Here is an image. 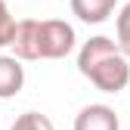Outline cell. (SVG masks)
<instances>
[{
	"mask_svg": "<svg viewBox=\"0 0 130 130\" xmlns=\"http://www.w3.org/2000/svg\"><path fill=\"white\" fill-rule=\"evenodd\" d=\"M77 71L102 93H118L130 84V65L111 37H90L77 53Z\"/></svg>",
	"mask_w": 130,
	"mask_h": 130,
	"instance_id": "6da1fadb",
	"label": "cell"
},
{
	"mask_svg": "<svg viewBox=\"0 0 130 130\" xmlns=\"http://www.w3.org/2000/svg\"><path fill=\"white\" fill-rule=\"evenodd\" d=\"M74 50V28L62 19L40 22V59H65Z\"/></svg>",
	"mask_w": 130,
	"mask_h": 130,
	"instance_id": "7a4b0ae2",
	"label": "cell"
},
{
	"mask_svg": "<svg viewBox=\"0 0 130 130\" xmlns=\"http://www.w3.org/2000/svg\"><path fill=\"white\" fill-rule=\"evenodd\" d=\"M9 46H12V56L15 59H25V62L40 59V22L37 19L15 22V34H12Z\"/></svg>",
	"mask_w": 130,
	"mask_h": 130,
	"instance_id": "3957f363",
	"label": "cell"
},
{
	"mask_svg": "<svg viewBox=\"0 0 130 130\" xmlns=\"http://www.w3.org/2000/svg\"><path fill=\"white\" fill-rule=\"evenodd\" d=\"M74 130H121V121L111 105H84L74 118Z\"/></svg>",
	"mask_w": 130,
	"mask_h": 130,
	"instance_id": "277c9868",
	"label": "cell"
},
{
	"mask_svg": "<svg viewBox=\"0 0 130 130\" xmlns=\"http://www.w3.org/2000/svg\"><path fill=\"white\" fill-rule=\"evenodd\" d=\"M25 84V68L19 65L15 56H0V99H12L19 96Z\"/></svg>",
	"mask_w": 130,
	"mask_h": 130,
	"instance_id": "5b68a950",
	"label": "cell"
},
{
	"mask_svg": "<svg viewBox=\"0 0 130 130\" xmlns=\"http://www.w3.org/2000/svg\"><path fill=\"white\" fill-rule=\"evenodd\" d=\"M115 3L118 0H71V12L87 25H99L111 15Z\"/></svg>",
	"mask_w": 130,
	"mask_h": 130,
	"instance_id": "8992f818",
	"label": "cell"
},
{
	"mask_svg": "<svg viewBox=\"0 0 130 130\" xmlns=\"http://www.w3.org/2000/svg\"><path fill=\"white\" fill-rule=\"evenodd\" d=\"M9 130H53V121L40 115V111H25V115H19L12 121Z\"/></svg>",
	"mask_w": 130,
	"mask_h": 130,
	"instance_id": "52a82bcc",
	"label": "cell"
},
{
	"mask_svg": "<svg viewBox=\"0 0 130 130\" xmlns=\"http://www.w3.org/2000/svg\"><path fill=\"white\" fill-rule=\"evenodd\" d=\"M115 46H118V53L124 59H130V3L118 15V40H115Z\"/></svg>",
	"mask_w": 130,
	"mask_h": 130,
	"instance_id": "ba28073f",
	"label": "cell"
},
{
	"mask_svg": "<svg viewBox=\"0 0 130 130\" xmlns=\"http://www.w3.org/2000/svg\"><path fill=\"white\" fill-rule=\"evenodd\" d=\"M12 34H15V19L6 6V0H0V46H9Z\"/></svg>",
	"mask_w": 130,
	"mask_h": 130,
	"instance_id": "9c48e42d",
	"label": "cell"
}]
</instances>
